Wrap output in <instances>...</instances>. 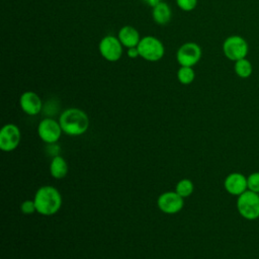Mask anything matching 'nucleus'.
I'll list each match as a JSON object with an SVG mask.
<instances>
[{"instance_id": "obj_1", "label": "nucleus", "mask_w": 259, "mask_h": 259, "mask_svg": "<svg viewBox=\"0 0 259 259\" xmlns=\"http://www.w3.org/2000/svg\"><path fill=\"white\" fill-rule=\"evenodd\" d=\"M59 122L63 133L71 137H78L85 134L90 124L87 113L77 107L65 109L59 117Z\"/></svg>"}, {"instance_id": "obj_2", "label": "nucleus", "mask_w": 259, "mask_h": 259, "mask_svg": "<svg viewBox=\"0 0 259 259\" xmlns=\"http://www.w3.org/2000/svg\"><path fill=\"white\" fill-rule=\"evenodd\" d=\"M36 212L50 217L56 214L62 206V195L60 191L52 185H44L39 187L33 197Z\"/></svg>"}, {"instance_id": "obj_3", "label": "nucleus", "mask_w": 259, "mask_h": 259, "mask_svg": "<svg viewBox=\"0 0 259 259\" xmlns=\"http://www.w3.org/2000/svg\"><path fill=\"white\" fill-rule=\"evenodd\" d=\"M239 214L247 221H255L259 218V193L246 190L237 196L236 202Z\"/></svg>"}, {"instance_id": "obj_4", "label": "nucleus", "mask_w": 259, "mask_h": 259, "mask_svg": "<svg viewBox=\"0 0 259 259\" xmlns=\"http://www.w3.org/2000/svg\"><path fill=\"white\" fill-rule=\"evenodd\" d=\"M137 48L140 57L148 62H158L165 55V47L163 42L153 35L142 37Z\"/></svg>"}, {"instance_id": "obj_5", "label": "nucleus", "mask_w": 259, "mask_h": 259, "mask_svg": "<svg viewBox=\"0 0 259 259\" xmlns=\"http://www.w3.org/2000/svg\"><path fill=\"white\" fill-rule=\"evenodd\" d=\"M224 56L233 62L244 59L249 53V45L247 40L238 34L228 36L222 46Z\"/></svg>"}, {"instance_id": "obj_6", "label": "nucleus", "mask_w": 259, "mask_h": 259, "mask_svg": "<svg viewBox=\"0 0 259 259\" xmlns=\"http://www.w3.org/2000/svg\"><path fill=\"white\" fill-rule=\"evenodd\" d=\"M98 51L104 60L114 63L121 59L123 54V46L117 36L108 34L100 39L98 44Z\"/></svg>"}, {"instance_id": "obj_7", "label": "nucleus", "mask_w": 259, "mask_h": 259, "mask_svg": "<svg viewBox=\"0 0 259 259\" xmlns=\"http://www.w3.org/2000/svg\"><path fill=\"white\" fill-rule=\"evenodd\" d=\"M202 51L199 45L194 41L184 42L176 53V60L180 66L194 67L201 59Z\"/></svg>"}, {"instance_id": "obj_8", "label": "nucleus", "mask_w": 259, "mask_h": 259, "mask_svg": "<svg viewBox=\"0 0 259 259\" xmlns=\"http://www.w3.org/2000/svg\"><path fill=\"white\" fill-rule=\"evenodd\" d=\"M63 130L59 120L54 118L46 117L41 119L37 125V135L40 140L49 145H53L59 141Z\"/></svg>"}, {"instance_id": "obj_9", "label": "nucleus", "mask_w": 259, "mask_h": 259, "mask_svg": "<svg viewBox=\"0 0 259 259\" xmlns=\"http://www.w3.org/2000/svg\"><path fill=\"white\" fill-rule=\"evenodd\" d=\"M21 140L19 127L14 123H6L0 131V149L3 152L14 151Z\"/></svg>"}, {"instance_id": "obj_10", "label": "nucleus", "mask_w": 259, "mask_h": 259, "mask_svg": "<svg viewBox=\"0 0 259 259\" xmlns=\"http://www.w3.org/2000/svg\"><path fill=\"white\" fill-rule=\"evenodd\" d=\"M157 205L164 213H177L184 206V198L176 191H166L158 197Z\"/></svg>"}, {"instance_id": "obj_11", "label": "nucleus", "mask_w": 259, "mask_h": 259, "mask_svg": "<svg viewBox=\"0 0 259 259\" xmlns=\"http://www.w3.org/2000/svg\"><path fill=\"white\" fill-rule=\"evenodd\" d=\"M225 190L234 196H239L248 190L247 176L240 172H232L224 180Z\"/></svg>"}, {"instance_id": "obj_12", "label": "nucleus", "mask_w": 259, "mask_h": 259, "mask_svg": "<svg viewBox=\"0 0 259 259\" xmlns=\"http://www.w3.org/2000/svg\"><path fill=\"white\" fill-rule=\"evenodd\" d=\"M21 110L27 115H36L42 109V101L37 93L33 91H24L19 97Z\"/></svg>"}, {"instance_id": "obj_13", "label": "nucleus", "mask_w": 259, "mask_h": 259, "mask_svg": "<svg viewBox=\"0 0 259 259\" xmlns=\"http://www.w3.org/2000/svg\"><path fill=\"white\" fill-rule=\"evenodd\" d=\"M117 37L123 48L130 49L137 47L141 40L140 32L138 29L132 25H123L117 33Z\"/></svg>"}, {"instance_id": "obj_14", "label": "nucleus", "mask_w": 259, "mask_h": 259, "mask_svg": "<svg viewBox=\"0 0 259 259\" xmlns=\"http://www.w3.org/2000/svg\"><path fill=\"white\" fill-rule=\"evenodd\" d=\"M153 20L159 25H166L172 18V10L168 3L160 1L152 7Z\"/></svg>"}, {"instance_id": "obj_15", "label": "nucleus", "mask_w": 259, "mask_h": 259, "mask_svg": "<svg viewBox=\"0 0 259 259\" xmlns=\"http://www.w3.org/2000/svg\"><path fill=\"white\" fill-rule=\"evenodd\" d=\"M50 173L55 179H63L66 177L68 174V164L62 156L56 155L53 157L50 163Z\"/></svg>"}, {"instance_id": "obj_16", "label": "nucleus", "mask_w": 259, "mask_h": 259, "mask_svg": "<svg viewBox=\"0 0 259 259\" xmlns=\"http://www.w3.org/2000/svg\"><path fill=\"white\" fill-rule=\"evenodd\" d=\"M234 63H235L234 71H235L236 75L239 78L247 79V78H249L252 75V73H253V66H252V63L247 58L238 60V61H236Z\"/></svg>"}, {"instance_id": "obj_17", "label": "nucleus", "mask_w": 259, "mask_h": 259, "mask_svg": "<svg viewBox=\"0 0 259 259\" xmlns=\"http://www.w3.org/2000/svg\"><path fill=\"white\" fill-rule=\"evenodd\" d=\"M177 79L183 85L191 84L195 79V72L193 70V67L180 66L177 71Z\"/></svg>"}, {"instance_id": "obj_18", "label": "nucleus", "mask_w": 259, "mask_h": 259, "mask_svg": "<svg viewBox=\"0 0 259 259\" xmlns=\"http://www.w3.org/2000/svg\"><path fill=\"white\" fill-rule=\"evenodd\" d=\"M193 189H194L193 182L187 178L179 180L175 186V191L183 198L190 196L193 192Z\"/></svg>"}, {"instance_id": "obj_19", "label": "nucleus", "mask_w": 259, "mask_h": 259, "mask_svg": "<svg viewBox=\"0 0 259 259\" xmlns=\"http://www.w3.org/2000/svg\"><path fill=\"white\" fill-rule=\"evenodd\" d=\"M247 185L248 190L259 193V171L252 172L247 176Z\"/></svg>"}, {"instance_id": "obj_20", "label": "nucleus", "mask_w": 259, "mask_h": 259, "mask_svg": "<svg viewBox=\"0 0 259 259\" xmlns=\"http://www.w3.org/2000/svg\"><path fill=\"white\" fill-rule=\"evenodd\" d=\"M176 4L182 11L189 12L195 9L197 0H176Z\"/></svg>"}, {"instance_id": "obj_21", "label": "nucleus", "mask_w": 259, "mask_h": 259, "mask_svg": "<svg viewBox=\"0 0 259 259\" xmlns=\"http://www.w3.org/2000/svg\"><path fill=\"white\" fill-rule=\"evenodd\" d=\"M20 210L24 214H31L33 212H36V207L34 204L33 199H26L20 204Z\"/></svg>"}, {"instance_id": "obj_22", "label": "nucleus", "mask_w": 259, "mask_h": 259, "mask_svg": "<svg viewBox=\"0 0 259 259\" xmlns=\"http://www.w3.org/2000/svg\"><path fill=\"white\" fill-rule=\"evenodd\" d=\"M126 55H127V57L131 58V59H136V58L140 57L139 51H138V48H137V47L126 49Z\"/></svg>"}, {"instance_id": "obj_23", "label": "nucleus", "mask_w": 259, "mask_h": 259, "mask_svg": "<svg viewBox=\"0 0 259 259\" xmlns=\"http://www.w3.org/2000/svg\"><path fill=\"white\" fill-rule=\"evenodd\" d=\"M145 3H147L148 5H150V6H152V7H154L156 4H158L161 0H143Z\"/></svg>"}]
</instances>
